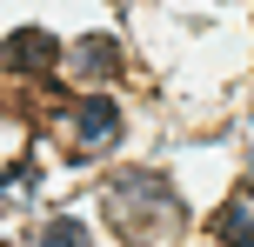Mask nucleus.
<instances>
[{
	"instance_id": "8",
	"label": "nucleus",
	"mask_w": 254,
	"mask_h": 247,
	"mask_svg": "<svg viewBox=\"0 0 254 247\" xmlns=\"http://www.w3.org/2000/svg\"><path fill=\"white\" fill-rule=\"evenodd\" d=\"M0 247H7V241H0Z\"/></svg>"
},
{
	"instance_id": "3",
	"label": "nucleus",
	"mask_w": 254,
	"mask_h": 247,
	"mask_svg": "<svg viewBox=\"0 0 254 247\" xmlns=\"http://www.w3.org/2000/svg\"><path fill=\"white\" fill-rule=\"evenodd\" d=\"M114 134H121V114H114V100H101V94L74 100V141H80V147H107Z\"/></svg>"
},
{
	"instance_id": "6",
	"label": "nucleus",
	"mask_w": 254,
	"mask_h": 247,
	"mask_svg": "<svg viewBox=\"0 0 254 247\" xmlns=\"http://www.w3.org/2000/svg\"><path fill=\"white\" fill-rule=\"evenodd\" d=\"M40 247H94V241H87V227H80V221H67V214H61V221L40 227Z\"/></svg>"
},
{
	"instance_id": "1",
	"label": "nucleus",
	"mask_w": 254,
	"mask_h": 247,
	"mask_svg": "<svg viewBox=\"0 0 254 247\" xmlns=\"http://www.w3.org/2000/svg\"><path fill=\"white\" fill-rule=\"evenodd\" d=\"M107 227H114L121 241H134V247H154V241H167L181 227V200H174V187L161 181V174H121L114 187H107Z\"/></svg>"
},
{
	"instance_id": "4",
	"label": "nucleus",
	"mask_w": 254,
	"mask_h": 247,
	"mask_svg": "<svg viewBox=\"0 0 254 247\" xmlns=\"http://www.w3.org/2000/svg\"><path fill=\"white\" fill-rule=\"evenodd\" d=\"M207 227H214V241H221V247H254V200H248V194H234Z\"/></svg>"
},
{
	"instance_id": "2",
	"label": "nucleus",
	"mask_w": 254,
	"mask_h": 247,
	"mask_svg": "<svg viewBox=\"0 0 254 247\" xmlns=\"http://www.w3.org/2000/svg\"><path fill=\"white\" fill-rule=\"evenodd\" d=\"M54 60H61V40H54L47 27H20V34H7V47H0V67H7V74H47Z\"/></svg>"
},
{
	"instance_id": "5",
	"label": "nucleus",
	"mask_w": 254,
	"mask_h": 247,
	"mask_svg": "<svg viewBox=\"0 0 254 247\" xmlns=\"http://www.w3.org/2000/svg\"><path fill=\"white\" fill-rule=\"evenodd\" d=\"M74 67H80L87 80H114V74H121V47H114L107 34H87V40L74 47Z\"/></svg>"
},
{
	"instance_id": "7",
	"label": "nucleus",
	"mask_w": 254,
	"mask_h": 247,
	"mask_svg": "<svg viewBox=\"0 0 254 247\" xmlns=\"http://www.w3.org/2000/svg\"><path fill=\"white\" fill-rule=\"evenodd\" d=\"M27 187H34V160H20V167H13L7 181H0V207L13 214V207H20V200H27Z\"/></svg>"
}]
</instances>
